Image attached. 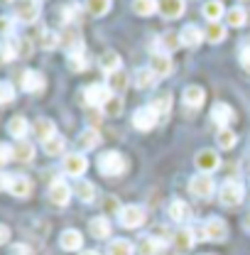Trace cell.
Listing matches in <instances>:
<instances>
[{"label": "cell", "instance_id": "681fc988", "mask_svg": "<svg viewBox=\"0 0 250 255\" xmlns=\"http://www.w3.org/2000/svg\"><path fill=\"white\" fill-rule=\"evenodd\" d=\"M10 159H15L12 145H7V142H0V164H7Z\"/></svg>", "mask_w": 250, "mask_h": 255}, {"label": "cell", "instance_id": "d590c367", "mask_svg": "<svg viewBox=\"0 0 250 255\" xmlns=\"http://www.w3.org/2000/svg\"><path fill=\"white\" fill-rule=\"evenodd\" d=\"M155 84H157V76L150 71V66L135 71V86H137V89H152Z\"/></svg>", "mask_w": 250, "mask_h": 255}, {"label": "cell", "instance_id": "1f68e13d", "mask_svg": "<svg viewBox=\"0 0 250 255\" xmlns=\"http://www.w3.org/2000/svg\"><path fill=\"white\" fill-rule=\"evenodd\" d=\"M246 20H248L246 7L233 5V7H228V10H226V22H228L231 27H243V25H246Z\"/></svg>", "mask_w": 250, "mask_h": 255}, {"label": "cell", "instance_id": "db71d44e", "mask_svg": "<svg viewBox=\"0 0 250 255\" xmlns=\"http://www.w3.org/2000/svg\"><path fill=\"white\" fill-rule=\"evenodd\" d=\"M121 209H123V206L118 204V199H116V196H111V199L106 201V211H118V214H121Z\"/></svg>", "mask_w": 250, "mask_h": 255}, {"label": "cell", "instance_id": "44dd1931", "mask_svg": "<svg viewBox=\"0 0 250 255\" xmlns=\"http://www.w3.org/2000/svg\"><path fill=\"white\" fill-rule=\"evenodd\" d=\"M164 248V241H159L157 236H145L137 243V255H159Z\"/></svg>", "mask_w": 250, "mask_h": 255}, {"label": "cell", "instance_id": "8992f818", "mask_svg": "<svg viewBox=\"0 0 250 255\" xmlns=\"http://www.w3.org/2000/svg\"><path fill=\"white\" fill-rule=\"evenodd\" d=\"M62 167H64V172H66L69 177H84L86 169H89V159L84 157L81 152H71V155L64 157Z\"/></svg>", "mask_w": 250, "mask_h": 255}, {"label": "cell", "instance_id": "91938a15", "mask_svg": "<svg viewBox=\"0 0 250 255\" xmlns=\"http://www.w3.org/2000/svg\"><path fill=\"white\" fill-rule=\"evenodd\" d=\"M81 255H101V253H98V251H84Z\"/></svg>", "mask_w": 250, "mask_h": 255}, {"label": "cell", "instance_id": "6da1fadb", "mask_svg": "<svg viewBox=\"0 0 250 255\" xmlns=\"http://www.w3.org/2000/svg\"><path fill=\"white\" fill-rule=\"evenodd\" d=\"M127 169V159L121 152H103L98 157V172L103 177H121Z\"/></svg>", "mask_w": 250, "mask_h": 255}, {"label": "cell", "instance_id": "4dcf8cb0", "mask_svg": "<svg viewBox=\"0 0 250 255\" xmlns=\"http://www.w3.org/2000/svg\"><path fill=\"white\" fill-rule=\"evenodd\" d=\"M98 142H101V135H98L96 128H86V130L79 135V147H81V150H96Z\"/></svg>", "mask_w": 250, "mask_h": 255}, {"label": "cell", "instance_id": "5bb4252c", "mask_svg": "<svg viewBox=\"0 0 250 255\" xmlns=\"http://www.w3.org/2000/svg\"><path fill=\"white\" fill-rule=\"evenodd\" d=\"M20 86H22V91H27V94H39V91L44 89V76H42L39 71H34V69H27V71H22Z\"/></svg>", "mask_w": 250, "mask_h": 255}, {"label": "cell", "instance_id": "11a10c76", "mask_svg": "<svg viewBox=\"0 0 250 255\" xmlns=\"http://www.w3.org/2000/svg\"><path fill=\"white\" fill-rule=\"evenodd\" d=\"M10 179H12V174H5V172H0V191H7V189H10Z\"/></svg>", "mask_w": 250, "mask_h": 255}, {"label": "cell", "instance_id": "60d3db41", "mask_svg": "<svg viewBox=\"0 0 250 255\" xmlns=\"http://www.w3.org/2000/svg\"><path fill=\"white\" fill-rule=\"evenodd\" d=\"M66 66L71 71H84L89 62H86V54L84 52H74V54H66Z\"/></svg>", "mask_w": 250, "mask_h": 255}, {"label": "cell", "instance_id": "7dc6e473", "mask_svg": "<svg viewBox=\"0 0 250 255\" xmlns=\"http://www.w3.org/2000/svg\"><path fill=\"white\" fill-rule=\"evenodd\" d=\"M15 98V86L10 81H0V106L2 103H10Z\"/></svg>", "mask_w": 250, "mask_h": 255}, {"label": "cell", "instance_id": "b9f144b4", "mask_svg": "<svg viewBox=\"0 0 250 255\" xmlns=\"http://www.w3.org/2000/svg\"><path fill=\"white\" fill-rule=\"evenodd\" d=\"M152 108H155V113L159 118H164L167 113H169V106H172V101H169V94H159L157 98H152V103H150Z\"/></svg>", "mask_w": 250, "mask_h": 255}, {"label": "cell", "instance_id": "bcb514c9", "mask_svg": "<svg viewBox=\"0 0 250 255\" xmlns=\"http://www.w3.org/2000/svg\"><path fill=\"white\" fill-rule=\"evenodd\" d=\"M39 47H42V49H54V47H59V34L52 30H44L42 37H39Z\"/></svg>", "mask_w": 250, "mask_h": 255}, {"label": "cell", "instance_id": "74e56055", "mask_svg": "<svg viewBox=\"0 0 250 255\" xmlns=\"http://www.w3.org/2000/svg\"><path fill=\"white\" fill-rule=\"evenodd\" d=\"M204 37H206L209 42L219 44V42L226 39V25H221V22H209L206 30H204Z\"/></svg>", "mask_w": 250, "mask_h": 255}, {"label": "cell", "instance_id": "d4e9b609", "mask_svg": "<svg viewBox=\"0 0 250 255\" xmlns=\"http://www.w3.org/2000/svg\"><path fill=\"white\" fill-rule=\"evenodd\" d=\"M169 219L172 221H177V223H184L191 216V209H189V204L187 201H182V199H174L172 204H169Z\"/></svg>", "mask_w": 250, "mask_h": 255}, {"label": "cell", "instance_id": "484cf974", "mask_svg": "<svg viewBox=\"0 0 250 255\" xmlns=\"http://www.w3.org/2000/svg\"><path fill=\"white\" fill-rule=\"evenodd\" d=\"M106 86H108V91H111L113 96H121L125 89H127V74H125L123 69H121V71H116V74H108Z\"/></svg>", "mask_w": 250, "mask_h": 255}, {"label": "cell", "instance_id": "f907efd6", "mask_svg": "<svg viewBox=\"0 0 250 255\" xmlns=\"http://www.w3.org/2000/svg\"><path fill=\"white\" fill-rule=\"evenodd\" d=\"M12 27H15V20L12 17H0V34L7 39V34H12Z\"/></svg>", "mask_w": 250, "mask_h": 255}, {"label": "cell", "instance_id": "9f6ffc18", "mask_svg": "<svg viewBox=\"0 0 250 255\" xmlns=\"http://www.w3.org/2000/svg\"><path fill=\"white\" fill-rule=\"evenodd\" d=\"M7 241H10V228H7L5 223H0V246L7 243Z\"/></svg>", "mask_w": 250, "mask_h": 255}, {"label": "cell", "instance_id": "8d00e7d4", "mask_svg": "<svg viewBox=\"0 0 250 255\" xmlns=\"http://www.w3.org/2000/svg\"><path fill=\"white\" fill-rule=\"evenodd\" d=\"M179 44H182V42H179V34H174V32H164V34L159 37V52H162V54H172Z\"/></svg>", "mask_w": 250, "mask_h": 255}, {"label": "cell", "instance_id": "7bdbcfd3", "mask_svg": "<svg viewBox=\"0 0 250 255\" xmlns=\"http://www.w3.org/2000/svg\"><path fill=\"white\" fill-rule=\"evenodd\" d=\"M236 142H238V135H236L231 128H223V130H219V147H223V150H231V147H236Z\"/></svg>", "mask_w": 250, "mask_h": 255}, {"label": "cell", "instance_id": "7a4b0ae2", "mask_svg": "<svg viewBox=\"0 0 250 255\" xmlns=\"http://www.w3.org/2000/svg\"><path fill=\"white\" fill-rule=\"evenodd\" d=\"M118 221H121L123 228H140L142 223L147 221V211L142 206H137V204H127V206L121 209Z\"/></svg>", "mask_w": 250, "mask_h": 255}, {"label": "cell", "instance_id": "d6986e66", "mask_svg": "<svg viewBox=\"0 0 250 255\" xmlns=\"http://www.w3.org/2000/svg\"><path fill=\"white\" fill-rule=\"evenodd\" d=\"M194 243H196V238H194V231H191V228H179V231L174 233V238H172V246H174L179 253L191 251Z\"/></svg>", "mask_w": 250, "mask_h": 255}, {"label": "cell", "instance_id": "ac0fdd59", "mask_svg": "<svg viewBox=\"0 0 250 255\" xmlns=\"http://www.w3.org/2000/svg\"><path fill=\"white\" fill-rule=\"evenodd\" d=\"M204 89L201 86H196V84H189L187 89H184V94H182V101H184V106L187 108H201L204 106Z\"/></svg>", "mask_w": 250, "mask_h": 255}, {"label": "cell", "instance_id": "f546056e", "mask_svg": "<svg viewBox=\"0 0 250 255\" xmlns=\"http://www.w3.org/2000/svg\"><path fill=\"white\" fill-rule=\"evenodd\" d=\"M223 15H226V7H223L221 0H209V2H204V17H206L209 22H219Z\"/></svg>", "mask_w": 250, "mask_h": 255}, {"label": "cell", "instance_id": "c3c4849f", "mask_svg": "<svg viewBox=\"0 0 250 255\" xmlns=\"http://www.w3.org/2000/svg\"><path fill=\"white\" fill-rule=\"evenodd\" d=\"M79 12H81V7H79V5H66V7L62 10L64 22H66V25H74V22H76V17H79Z\"/></svg>", "mask_w": 250, "mask_h": 255}, {"label": "cell", "instance_id": "f5cc1de1", "mask_svg": "<svg viewBox=\"0 0 250 255\" xmlns=\"http://www.w3.org/2000/svg\"><path fill=\"white\" fill-rule=\"evenodd\" d=\"M7 255H32V251L30 246H25V243H15V246H10Z\"/></svg>", "mask_w": 250, "mask_h": 255}, {"label": "cell", "instance_id": "30bf717a", "mask_svg": "<svg viewBox=\"0 0 250 255\" xmlns=\"http://www.w3.org/2000/svg\"><path fill=\"white\" fill-rule=\"evenodd\" d=\"M194 162H196V167H199L201 174H211V172H216L221 167L219 152H214V150H199Z\"/></svg>", "mask_w": 250, "mask_h": 255}, {"label": "cell", "instance_id": "f1b7e54d", "mask_svg": "<svg viewBox=\"0 0 250 255\" xmlns=\"http://www.w3.org/2000/svg\"><path fill=\"white\" fill-rule=\"evenodd\" d=\"M27 118H22V116H15V118H10V123H7V132H10V137H15V140H25V135H27Z\"/></svg>", "mask_w": 250, "mask_h": 255}, {"label": "cell", "instance_id": "d6a6232c", "mask_svg": "<svg viewBox=\"0 0 250 255\" xmlns=\"http://www.w3.org/2000/svg\"><path fill=\"white\" fill-rule=\"evenodd\" d=\"M12 152H15V159L30 162V159L34 157V145H32L30 140H17V142L12 145Z\"/></svg>", "mask_w": 250, "mask_h": 255}, {"label": "cell", "instance_id": "ba28073f", "mask_svg": "<svg viewBox=\"0 0 250 255\" xmlns=\"http://www.w3.org/2000/svg\"><path fill=\"white\" fill-rule=\"evenodd\" d=\"M111 91H108V86L106 84H91V86H86L84 89V98H86V103L89 106H96V108H103L106 106V101L111 98Z\"/></svg>", "mask_w": 250, "mask_h": 255}, {"label": "cell", "instance_id": "603a6c76", "mask_svg": "<svg viewBox=\"0 0 250 255\" xmlns=\"http://www.w3.org/2000/svg\"><path fill=\"white\" fill-rule=\"evenodd\" d=\"M184 0H164V2H159V12L167 17V20H177V17H182L184 15Z\"/></svg>", "mask_w": 250, "mask_h": 255}, {"label": "cell", "instance_id": "6f0895ef", "mask_svg": "<svg viewBox=\"0 0 250 255\" xmlns=\"http://www.w3.org/2000/svg\"><path fill=\"white\" fill-rule=\"evenodd\" d=\"M243 169H246V177L250 179V157L246 159V162H243Z\"/></svg>", "mask_w": 250, "mask_h": 255}, {"label": "cell", "instance_id": "7402d4cb", "mask_svg": "<svg viewBox=\"0 0 250 255\" xmlns=\"http://www.w3.org/2000/svg\"><path fill=\"white\" fill-rule=\"evenodd\" d=\"M32 132H34V137H37V140L47 142L49 137H54V135H57V128H54V123H52L49 118H39V121L32 126Z\"/></svg>", "mask_w": 250, "mask_h": 255}, {"label": "cell", "instance_id": "5b68a950", "mask_svg": "<svg viewBox=\"0 0 250 255\" xmlns=\"http://www.w3.org/2000/svg\"><path fill=\"white\" fill-rule=\"evenodd\" d=\"M157 121H159V116L155 113V108L152 106H142V108H137L135 113H132V126L137 128V130H152L157 126Z\"/></svg>", "mask_w": 250, "mask_h": 255}, {"label": "cell", "instance_id": "e0dca14e", "mask_svg": "<svg viewBox=\"0 0 250 255\" xmlns=\"http://www.w3.org/2000/svg\"><path fill=\"white\" fill-rule=\"evenodd\" d=\"M10 194L12 196H17V199H27L32 194V182L25 177V174H12V179H10Z\"/></svg>", "mask_w": 250, "mask_h": 255}, {"label": "cell", "instance_id": "ffe728a7", "mask_svg": "<svg viewBox=\"0 0 250 255\" xmlns=\"http://www.w3.org/2000/svg\"><path fill=\"white\" fill-rule=\"evenodd\" d=\"M59 246H62L64 251H81L84 236H81L76 228H66L62 236H59Z\"/></svg>", "mask_w": 250, "mask_h": 255}, {"label": "cell", "instance_id": "4316f807", "mask_svg": "<svg viewBox=\"0 0 250 255\" xmlns=\"http://www.w3.org/2000/svg\"><path fill=\"white\" fill-rule=\"evenodd\" d=\"M20 52H17V39H0V64H7L12 59H17Z\"/></svg>", "mask_w": 250, "mask_h": 255}, {"label": "cell", "instance_id": "8fae6325", "mask_svg": "<svg viewBox=\"0 0 250 255\" xmlns=\"http://www.w3.org/2000/svg\"><path fill=\"white\" fill-rule=\"evenodd\" d=\"M233 118H236V113H233V108L228 103H214V108H211V123L219 128V130L231 126Z\"/></svg>", "mask_w": 250, "mask_h": 255}, {"label": "cell", "instance_id": "3957f363", "mask_svg": "<svg viewBox=\"0 0 250 255\" xmlns=\"http://www.w3.org/2000/svg\"><path fill=\"white\" fill-rule=\"evenodd\" d=\"M243 196H246V189H243V184L238 179L223 182V187L219 189V199L223 206H238L243 201Z\"/></svg>", "mask_w": 250, "mask_h": 255}, {"label": "cell", "instance_id": "277c9868", "mask_svg": "<svg viewBox=\"0 0 250 255\" xmlns=\"http://www.w3.org/2000/svg\"><path fill=\"white\" fill-rule=\"evenodd\" d=\"M216 189V182H214V177H209V174H196V177H191V182H189V191L194 194V196H199V199H209L211 194Z\"/></svg>", "mask_w": 250, "mask_h": 255}, {"label": "cell", "instance_id": "cb8c5ba5", "mask_svg": "<svg viewBox=\"0 0 250 255\" xmlns=\"http://www.w3.org/2000/svg\"><path fill=\"white\" fill-rule=\"evenodd\" d=\"M89 231H91V236L98 238V241H106L108 236H111V221L106 219V216H96L89 221Z\"/></svg>", "mask_w": 250, "mask_h": 255}, {"label": "cell", "instance_id": "f6af8a7d", "mask_svg": "<svg viewBox=\"0 0 250 255\" xmlns=\"http://www.w3.org/2000/svg\"><path fill=\"white\" fill-rule=\"evenodd\" d=\"M86 10H89L91 15H96V17H103V15L111 10V0H89Z\"/></svg>", "mask_w": 250, "mask_h": 255}, {"label": "cell", "instance_id": "9c48e42d", "mask_svg": "<svg viewBox=\"0 0 250 255\" xmlns=\"http://www.w3.org/2000/svg\"><path fill=\"white\" fill-rule=\"evenodd\" d=\"M226 236H228V226H226L223 219L211 216L209 221L204 223V238H209V241H214V243H223Z\"/></svg>", "mask_w": 250, "mask_h": 255}, {"label": "cell", "instance_id": "9a60e30c", "mask_svg": "<svg viewBox=\"0 0 250 255\" xmlns=\"http://www.w3.org/2000/svg\"><path fill=\"white\" fill-rule=\"evenodd\" d=\"M150 71L155 74L157 79L159 76H169L174 71V64L169 59V54H162V52H155L152 59H150Z\"/></svg>", "mask_w": 250, "mask_h": 255}, {"label": "cell", "instance_id": "ab89813d", "mask_svg": "<svg viewBox=\"0 0 250 255\" xmlns=\"http://www.w3.org/2000/svg\"><path fill=\"white\" fill-rule=\"evenodd\" d=\"M101 111H103L108 118H116V116H121V113H123V98H121V96H111Z\"/></svg>", "mask_w": 250, "mask_h": 255}, {"label": "cell", "instance_id": "f35d334b", "mask_svg": "<svg viewBox=\"0 0 250 255\" xmlns=\"http://www.w3.org/2000/svg\"><path fill=\"white\" fill-rule=\"evenodd\" d=\"M132 253H135V248L125 238H116V241L108 243V255H132Z\"/></svg>", "mask_w": 250, "mask_h": 255}, {"label": "cell", "instance_id": "e575fe53", "mask_svg": "<svg viewBox=\"0 0 250 255\" xmlns=\"http://www.w3.org/2000/svg\"><path fill=\"white\" fill-rule=\"evenodd\" d=\"M42 147H44V152L49 155V157H59L64 152V147H66V142H64V137L57 132L54 137H49L47 142H42Z\"/></svg>", "mask_w": 250, "mask_h": 255}, {"label": "cell", "instance_id": "816d5d0a", "mask_svg": "<svg viewBox=\"0 0 250 255\" xmlns=\"http://www.w3.org/2000/svg\"><path fill=\"white\" fill-rule=\"evenodd\" d=\"M238 59H241V66H243V69L250 74V44H243V49H241Z\"/></svg>", "mask_w": 250, "mask_h": 255}, {"label": "cell", "instance_id": "ee69618b", "mask_svg": "<svg viewBox=\"0 0 250 255\" xmlns=\"http://www.w3.org/2000/svg\"><path fill=\"white\" fill-rule=\"evenodd\" d=\"M132 10H135V15H152L159 10V5H157L155 0H135V5H132Z\"/></svg>", "mask_w": 250, "mask_h": 255}, {"label": "cell", "instance_id": "7c38bea8", "mask_svg": "<svg viewBox=\"0 0 250 255\" xmlns=\"http://www.w3.org/2000/svg\"><path fill=\"white\" fill-rule=\"evenodd\" d=\"M59 44H62L69 54H74V52H84L81 34H79V30H76V27H71V25H69L62 34H59Z\"/></svg>", "mask_w": 250, "mask_h": 255}, {"label": "cell", "instance_id": "4fadbf2b", "mask_svg": "<svg viewBox=\"0 0 250 255\" xmlns=\"http://www.w3.org/2000/svg\"><path fill=\"white\" fill-rule=\"evenodd\" d=\"M71 194H74V189H71L64 179H57V182H52V187H49V201L57 204V206H66L69 199H71Z\"/></svg>", "mask_w": 250, "mask_h": 255}, {"label": "cell", "instance_id": "52a82bcc", "mask_svg": "<svg viewBox=\"0 0 250 255\" xmlns=\"http://www.w3.org/2000/svg\"><path fill=\"white\" fill-rule=\"evenodd\" d=\"M39 12H42V5H39L37 0H22V2L15 5V20L27 22V25L39 17Z\"/></svg>", "mask_w": 250, "mask_h": 255}, {"label": "cell", "instance_id": "836d02e7", "mask_svg": "<svg viewBox=\"0 0 250 255\" xmlns=\"http://www.w3.org/2000/svg\"><path fill=\"white\" fill-rule=\"evenodd\" d=\"M98 64H101V69H103L106 74H116V71H121V57H118L116 52H103Z\"/></svg>", "mask_w": 250, "mask_h": 255}, {"label": "cell", "instance_id": "680465c9", "mask_svg": "<svg viewBox=\"0 0 250 255\" xmlns=\"http://www.w3.org/2000/svg\"><path fill=\"white\" fill-rule=\"evenodd\" d=\"M243 226H246V228H248V231H250V211H248V214H246V219H243Z\"/></svg>", "mask_w": 250, "mask_h": 255}, {"label": "cell", "instance_id": "83f0119b", "mask_svg": "<svg viewBox=\"0 0 250 255\" xmlns=\"http://www.w3.org/2000/svg\"><path fill=\"white\" fill-rule=\"evenodd\" d=\"M74 194L84 201V204H91L96 199V187L89 182V179H76V184H74Z\"/></svg>", "mask_w": 250, "mask_h": 255}, {"label": "cell", "instance_id": "2e32d148", "mask_svg": "<svg viewBox=\"0 0 250 255\" xmlns=\"http://www.w3.org/2000/svg\"><path fill=\"white\" fill-rule=\"evenodd\" d=\"M204 39H206L204 32H201V27H196V25H184L182 32H179V42H182L184 47H191V49H196Z\"/></svg>", "mask_w": 250, "mask_h": 255}]
</instances>
